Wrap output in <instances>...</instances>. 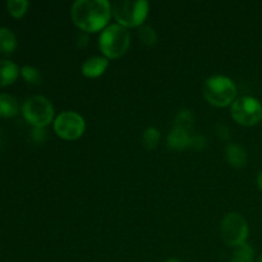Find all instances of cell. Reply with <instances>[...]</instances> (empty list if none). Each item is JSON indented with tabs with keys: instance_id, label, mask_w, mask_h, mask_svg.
<instances>
[{
	"instance_id": "obj_5",
	"label": "cell",
	"mask_w": 262,
	"mask_h": 262,
	"mask_svg": "<svg viewBox=\"0 0 262 262\" xmlns=\"http://www.w3.org/2000/svg\"><path fill=\"white\" fill-rule=\"evenodd\" d=\"M25 119L33 128H46L50 123H54V110L50 100L43 96H31L25 101L22 106Z\"/></svg>"
},
{
	"instance_id": "obj_23",
	"label": "cell",
	"mask_w": 262,
	"mask_h": 262,
	"mask_svg": "<svg viewBox=\"0 0 262 262\" xmlns=\"http://www.w3.org/2000/svg\"><path fill=\"white\" fill-rule=\"evenodd\" d=\"M217 135H219V137L224 141L229 140L230 137L229 129H228V127H225V125H220V127L217 128Z\"/></svg>"
},
{
	"instance_id": "obj_7",
	"label": "cell",
	"mask_w": 262,
	"mask_h": 262,
	"mask_svg": "<svg viewBox=\"0 0 262 262\" xmlns=\"http://www.w3.org/2000/svg\"><path fill=\"white\" fill-rule=\"evenodd\" d=\"M220 232L224 242L235 248L243 243H247L250 228L247 220L242 215L238 212H228L222 220Z\"/></svg>"
},
{
	"instance_id": "obj_4",
	"label": "cell",
	"mask_w": 262,
	"mask_h": 262,
	"mask_svg": "<svg viewBox=\"0 0 262 262\" xmlns=\"http://www.w3.org/2000/svg\"><path fill=\"white\" fill-rule=\"evenodd\" d=\"M237 86L225 76H212L204 84V97L210 105L216 107L230 106L235 101Z\"/></svg>"
},
{
	"instance_id": "obj_24",
	"label": "cell",
	"mask_w": 262,
	"mask_h": 262,
	"mask_svg": "<svg viewBox=\"0 0 262 262\" xmlns=\"http://www.w3.org/2000/svg\"><path fill=\"white\" fill-rule=\"evenodd\" d=\"M256 183H257L258 189L262 192V170L257 174V178H256Z\"/></svg>"
},
{
	"instance_id": "obj_9",
	"label": "cell",
	"mask_w": 262,
	"mask_h": 262,
	"mask_svg": "<svg viewBox=\"0 0 262 262\" xmlns=\"http://www.w3.org/2000/svg\"><path fill=\"white\" fill-rule=\"evenodd\" d=\"M109 68V59L105 56H92L82 64V74L86 78H97Z\"/></svg>"
},
{
	"instance_id": "obj_2",
	"label": "cell",
	"mask_w": 262,
	"mask_h": 262,
	"mask_svg": "<svg viewBox=\"0 0 262 262\" xmlns=\"http://www.w3.org/2000/svg\"><path fill=\"white\" fill-rule=\"evenodd\" d=\"M130 45V35L123 26L109 25L99 36V48L106 59H118L124 55Z\"/></svg>"
},
{
	"instance_id": "obj_1",
	"label": "cell",
	"mask_w": 262,
	"mask_h": 262,
	"mask_svg": "<svg viewBox=\"0 0 262 262\" xmlns=\"http://www.w3.org/2000/svg\"><path fill=\"white\" fill-rule=\"evenodd\" d=\"M74 25L89 33L104 31L112 17V4L107 0H77L71 9Z\"/></svg>"
},
{
	"instance_id": "obj_16",
	"label": "cell",
	"mask_w": 262,
	"mask_h": 262,
	"mask_svg": "<svg viewBox=\"0 0 262 262\" xmlns=\"http://www.w3.org/2000/svg\"><path fill=\"white\" fill-rule=\"evenodd\" d=\"M194 123V114L188 109H183L177 114L176 119H174V127L182 128L184 130H188L192 128Z\"/></svg>"
},
{
	"instance_id": "obj_27",
	"label": "cell",
	"mask_w": 262,
	"mask_h": 262,
	"mask_svg": "<svg viewBox=\"0 0 262 262\" xmlns=\"http://www.w3.org/2000/svg\"><path fill=\"white\" fill-rule=\"evenodd\" d=\"M258 262H262V255L260 256V258H258Z\"/></svg>"
},
{
	"instance_id": "obj_10",
	"label": "cell",
	"mask_w": 262,
	"mask_h": 262,
	"mask_svg": "<svg viewBox=\"0 0 262 262\" xmlns=\"http://www.w3.org/2000/svg\"><path fill=\"white\" fill-rule=\"evenodd\" d=\"M225 159L233 168H245L248 163V156L245 148L238 143H229L225 147Z\"/></svg>"
},
{
	"instance_id": "obj_22",
	"label": "cell",
	"mask_w": 262,
	"mask_h": 262,
	"mask_svg": "<svg viewBox=\"0 0 262 262\" xmlns=\"http://www.w3.org/2000/svg\"><path fill=\"white\" fill-rule=\"evenodd\" d=\"M31 137L35 142L42 143L46 140V132L45 128H33L32 133H31Z\"/></svg>"
},
{
	"instance_id": "obj_15",
	"label": "cell",
	"mask_w": 262,
	"mask_h": 262,
	"mask_svg": "<svg viewBox=\"0 0 262 262\" xmlns=\"http://www.w3.org/2000/svg\"><path fill=\"white\" fill-rule=\"evenodd\" d=\"M230 262H255V251L248 243H243L234 248Z\"/></svg>"
},
{
	"instance_id": "obj_6",
	"label": "cell",
	"mask_w": 262,
	"mask_h": 262,
	"mask_svg": "<svg viewBox=\"0 0 262 262\" xmlns=\"http://www.w3.org/2000/svg\"><path fill=\"white\" fill-rule=\"evenodd\" d=\"M230 115L239 125L252 127L262 120V104L253 96H242L230 105Z\"/></svg>"
},
{
	"instance_id": "obj_11",
	"label": "cell",
	"mask_w": 262,
	"mask_h": 262,
	"mask_svg": "<svg viewBox=\"0 0 262 262\" xmlns=\"http://www.w3.org/2000/svg\"><path fill=\"white\" fill-rule=\"evenodd\" d=\"M191 138L192 136L189 135L188 130L174 127L173 129L169 132L166 141H168L169 147L173 148V150L181 151L187 147H191Z\"/></svg>"
},
{
	"instance_id": "obj_21",
	"label": "cell",
	"mask_w": 262,
	"mask_h": 262,
	"mask_svg": "<svg viewBox=\"0 0 262 262\" xmlns=\"http://www.w3.org/2000/svg\"><path fill=\"white\" fill-rule=\"evenodd\" d=\"M207 146V138L201 135H194L191 138V147L196 148V150H204Z\"/></svg>"
},
{
	"instance_id": "obj_20",
	"label": "cell",
	"mask_w": 262,
	"mask_h": 262,
	"mask_svg": "<svg viewBox=\"0 0 262 262\" xmlns=\"http://www.w3.org/2000/svg\"><path fill=\"white\" fill-rule=\"evenodd\" d=\"M20 74L23 79L31 84L41 83V73L37 68L32 66H25L20 68Z\"/></svg>"
},
{
	"instance_id": "obj_19",
	"label": "cell",
	"mask_w": 262,
	"mask_h": 262,
	"mask_svg": "<svg viewBox=\"0 0 262 262\" xmlns=\"http://www.w3.org/2000/svg\"><path fill=\"white\" fill-rule=\"evenodd\" d=\"M28 5H30V3H28L27 0H9V2L7 3V8L9 14L12 15V17L17 18V19H19V18H22L23 15L26 14Z\"/></svg>"
},
{
	"instance_id": "obj_26",
	"label": "cell",
	"mask_w": 262,
	"mask_h": 262,
	"mask_svg": "<svg viewBox=\"0 0 262 262\" xmlns=\"http://www.w3.org/2000/svg\"><path fill=\"white\" fill-rule=\"evenodd\" d=\"M3 143V138H2V132H0V146H2Z\"/></svg>"
},
{
	"instance_id": "obj_17",
	"label": "cell",
	"mask_w": 262,
	"mask_h": 262,
	"mask_svg": "<svg viewBox=\"0 0 262 262\" xmlns=\"http://www.w3.org/2000/svg\"><path fill=\"white\" fill-rule=\"evenodd\" d=\"M161 138V133L158 128L150 127L143 132L142 135V145L145 146L147 150H154L156 146L159 145Z\"/></svg>"
},
{
	"instance_id": "obj_14",
	"label": "cell",
	"mask_w": 262,
	"mask_h": 262,
	"mask_svg": "<svg viewBox=\"0 0 262 262\" xmlns=\"http://www.w3.org/2000/svg\"><path fill=\"white\" fill-rule=\"evenodd\" d=\"M17 48V37L14 32L7 27H0V53L10 54Z\"/></svg>"
},
{
	"instance_id": "obj_13",
	"label": "cell",
	"mask_w": 262,
	"mask_h": 262,
	"mask_svg": "<svg viewBox=\"0 0 262 262\" xmlns=\"http://www.w3.org/2000/svg\"><path fill=\"white\" fill-rule=\"evenodd\" d=\"M18 101L14 96L8 94H0V117L13 118L18 114Z\"/></svg>"
},
{
	"instance_id": "obj_18",
	"label": "cell",
	"mask_w": 262,
	"mask_h": 262,
	"mask_svg": "<svg viewBox=\"0 0 262 262\" xmlns=\"http://www.w3.org/2000/svg\"><path fill=\"white\" fill-rule=\"evenodd\" d=\"M138 38L146 46H154L158 42V33L150 26H141L138 28Z\"/></svg>"
},
{
	"instance_id": "obj_8",
	"label": "cell",
	"mask_w": 262,
	"mask_h": 262,
	"mask_svg": "<svg viewBox=\"0 0 262 262\" xmlns=\"http://www.w3.org/2000/svg\"><path fill=\"white\" fill-rule=\"evenodd\" d=\"M54 132L66 141H76L83 136L86 122L83 117L76 112H63L54 119Z\"/></svg>"
},
{
	"instance_id": "obj_12",
	"label": "cell",
	"mask_w": 262,
	"mask_h": 262,
	"mask_svg": "<svg viewBox=\"0 0 262 262\" xmlns=\"http://www.w3.org/2000/svg\"><path fill=\"white\" fill-rule=\"evenodd\" d=\"M19 73L17 64L7 59H0V89L14 83Z\"/></svg>"
},
{
	"instance_id": "obj_3",
	"label": "cell",
	"mask_w": 262,
	"mask_h": 262,
	"mask_svg": "<svg viewBox=\"0 0 262 262\" xmlns=\"http://www.w3.org/2000/svg\"><path fill=\"white\" fill-rule=\"evenodd\" d=\"M150 5L146 0H118L112 4V14L118 25L125 28L141 27L146 20Z\"/></svg>"
},
{
	"instance_id": "obj_25",
	"label": "cell",
	"mask_w": 262,
	"mask_h": 262,
	"mask_svg": "<svg viewBox=\"0 0 262 262\" xmlns=\"http://www.w3.org/2000/svg\"><path fill=\"white\" fill-rule=\"evenodd\" d=\"M164 262H181L179 260H177V258H169V260L164 261Z\"/></svg>"
}]
</instances>
